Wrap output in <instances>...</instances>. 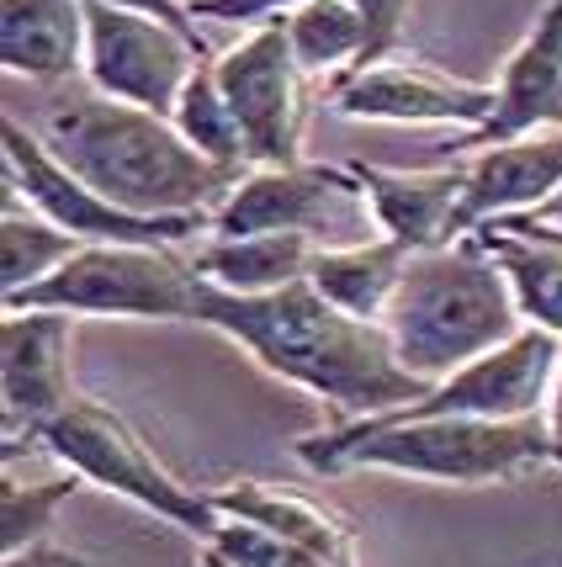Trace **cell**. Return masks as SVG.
I'll return each mask as SVG.
<instances>
[{"mask_svg": "<svg viewBox=\"0 0 562 567\" xmlns=\"http://www.w3.org/2000/svg\"><path fill=\"white\" fill-rule=\"evenodd\" d=\"M218 515L228 519H249V525H266L270 536H282L287 546L308 551L324 567H356V542H350V525L335 509H324L303 494H282V488H260V483H239V488H223L213 494Z\"/></svg>", "mask_w": 562, "mask_h": 567, "instance_id": "obj_18", "label": "cell"}, {"mask_svg": "<svg viewBox=\"0 0 562 567\" xmlns=\"http://www.w3.org/2000/svg\"><path fill=\"white\" fill-rule=\"evenodd\" d=\"M74 488H80L74 472L70 477H53V483H17V477H6L0 483V546H6V557L43 542V530L53 525V509Z\"/></svg>", "mask_w": 562, "mask_h": 567, "instance_id": "obj_25", "label": "cell"}, {"mask_svg": "<svg viewBox=\"0 0 562 567\" xmlns=\"http://www.w3.org/2000/svg\"><path fill=\"white\" fill-rule=\"evenodd\" d=\"M297 456L318 472L388 467L430 483H504L514 472L552 462L546 424L531 420H356L335 435L297 441Z\"/></svg>", "mask_w": 562, "mask_h": 567, "instance_id": "obj_4", "label": "cell"}, {"mask_svg": "<svg viewBox=\"0 0 562 567\" xmlns=\"http://www.w3.org/2000/svg\"><path fill=\"white\" fill-rule=\"evenodd\" d=\"M350 171H356V181L367 186L371 218L382 228V239L403 245L409 255L451 249L462 239V228H457L462 186H467L462 165H451V171H425V175L377 171V165H350Z\"/></svg>", "mask_w": 562, "mask_h": 567, "instance_id": "obj_16", "label": "cell"}, {"mask_svg": "<svg viewBox=\"0 0 562 567\" xmlns=\"http://www.w3.org/2000/svg\"><path fill=\"white\" fill-rule=\"evenodd\" d=\"M192 319L239 340L270 377L335 403L345 424L409 409L430 393L398 367L382 323L335 308L329 297L314 292V281H293L266 297H234L196 276Z\"/></svg>", "mask_w": 562, "mask_h": 567, "instance_id": "obj_1", "label": "cell"}, {"mask_svg": "<svg viewBox=\"0 0 562 567\" xmlns=\"http://www.w3.org/2000/svg\"><path fill=\"white\" fill-rule=\"evenodd\" d=\"M101 6H123V11H139V17H154V22H165L175 27L186 43H196V49L207 53V38L196 32V17H192V6L186 0H101Z\"/></svg>", "mask_w": 562, "mask_h": 567, "instance_id": "obj_29", "label": "cell"}, {"mask_svg": "<svg viewBox=\"0 0 562 567\" xmlns=\"http://www.w3.org/2000/svg\"><path fill=\"white\" fill-rule=\"evenodd\" d=\"M213 239H255V234H303L318 249L367 245L371 218L367 186L356 171L329 165H287V171H245V181L213 213Z\"/></svg>", "mask_w": 562, "mask_h": 567, "instance_id": "obj_6", "label": "cell"}, {"mask_svg": "<svg viewBox=\"0 0 562 567\" xmlns=\"http://www.w3.org/2000/svg\"><path fill=\"white\" fill-rule=\"evenodd\" d=\"M409 266V249L392 245V239H367V245H340V249H318L308 281L318 297H329L335 308L356 313V319L382 323L392 292L403 281Z\"/></svg>", "mask_w": 562, "mask_h": 567, "instance_id": "obj_20", "label": "cell"}, {"mask_svg": "<svg viewBox=\"0 0 562 567\" xmlns=\"http://www.w3.org/2000/svg\"><path fill=\"white\" fill-rule=\"evenodd\" d=\"M318 245L303 234H255V239H213L207 249H196V276L218 292L234 297H266L282 292L293 281H308Z\"/></svg>", "mask_w": 562, "mask_h": 567, "instance_id": "obj_19", "label": "cell"}, {"mask_svg": "<svg viewBox=\"0 0 562 567\" xmlns=\"http://www.w3.org/2000/svg\"><path fill=\"white\" fill-rule=\"evenodd\" d=\"M0 64L38 85L85 70V0H0Z\"/></svg>", "mask_w": 562, "mask_h": 567, "instance_id": "obj_17", "label": "cell"}, {"mask_svg": "<svg viewBox=\"0 0 562 567\" xmlns=\"http://www.w3.org/2000/svg\"><path fill=\"white\" fill-rule=\"evenodd\" d=\"M43 445H49L74 477L133 498V504L165 515L171 525L192 530V536H213L223 525L213 494H192L186 483H175L171 472L154 462V451L139 441V430H133L123 414L101 409V403H80V398H74L70 409L43 430Z\"/></svg>", "mask_w": 562, "mask_h": 567, "instance_id": "obj_7", "label": "cell"}, {"mask_svg": "<svg viewBox=\"0 0 562 567\" xmlns=\"http://www.w3.org/2000/svg\"><path fill=\"white\" fill-rule=\"evenodd\" d=\"M546 435H552V462L562 467V367L552 382V414H546Z\"/></svg>", "mask_w": 562, "mask_h": 567, "instance_id": "obj_31", "label": "cell"}, {"mask_svg": "<svg viewBox=\"0 0 562 567\" xmlns=\"http://www.w3.org/2000/svg\"><path fill=\"white\" fill-rule=\"evenodd\" d=\"M478 239L504 266L520 313L546 334H562V239H552V234H504L493 223L478 228Z\"/></svg>", "mask_w": 562, "mask_h": 567, "instance_id": "obj_21", "label": "cell"}, {"mask_svg": "<svg viewBox=\"0 0 562 567\" xmlns=\"http://www.w3.org/2000/svg\"><path fill=\"white\" fill-rule=\"evenodd\" d=\"M462 213L457 228L478 234L483 223L499 218H525L541 202H552L562 192V133L546 138H510V144L478 148L462 165Z\"/></svg>", "mask_w": 562, "mask_h": 567, "instance_id": "obj_15", "label": "cell"}, {"mask_svg": "<svg viewBox=\"0 0 562 567\" xmlns=\"http://www.w3.org/2000/svg\"><path fill=\"white\" fill-rule=\"evenodd\" d=\"M0 398H6V456L27 435L43 441L70 409V313H6L0 323Z\"/></svg>", "mask_w": 562, "mask_h": 567, "instance_id": "obj_12", "label": "cell"}, {"mask_svg": "<svg viewBox=\"0 0 562 567\" xmlns=\"http://www.w3.org/2000/svg\"><path fill=\"white\" fill-rule=\"evenodd\" d=\"M192 17H207V22H234V27H270L282 17H293L297 6L308 0H186Z\"/></svg>", "mask_w": 562, "mask_h": 567, "instance_id": "obj_28", "label": "cell"}, {"mask_svg": "<svg viewBox=\"0 0 562 567\" xmlns=\"http://www.w3.org/2000/svg\"><path fill=\"white\" fill-rule=\"evenodd\" d=\"M537 127H562V0L541 11L520 49L504 59V74L493 85V117L451 148H493L531 138Z\"/></svg>", "mask_w": 562, "mask_h": 567, "instance_id": "obj_14", "label": "cell"}, {"mask_svg": "<svg viewBox=\"0 0 562 567\" xmlns=\"http://www.w3.org/2000/svg\"><path fill=\"white\" fill-rule=\"evenodd\" d=\"M382 329L398 367L415 382L436 388L467 361L510 346L520 334V302L504 266L483 249L478 234H467L451 249L409 255L403 281L382 313Z\"/></svg>", "mask_w": 562, "mask_h": 567, "instance_id": "obj_3", "label": "cell"}, {"mask_svg": "<svg viewBox=\"0 0 562 567\" xmlns=\"http://www.w3.org/2000/svg\"><path fill=\"white\" fill-rule=\"evenodd\" d=\"M335 112L356 123H451L472 133L493 117V85H467L419 64H377L340 74Z\"/></svg>", "mask_w": 562, "mask_h": 567, "instance_id": "obj_13", "label": "cell"}, {"mask_svg": "<svg viewBox=\"0 0 562 567\" xmlns=\"http://www.w3.org/2000/svg\"><path fill=\"white\" fill-rule=\"evenodd\" d=\"M80 239L53 228L49 218H22V213H6L0 218V287L6 297L11 292H27L38 281H49L70 255H80Z\"/></svg>", "mask_w": 562, "mask_h": 567, "instance_id": "obj_24", "label": "cell"}, {"mask_svg": "<svg viewBox=\"0 0 562 567\" xmlns=\"http://www.w3.org/2000/svg\"><path fill=\"white\" fill-rule=\"evenodd\" d=\"M6 165H11V197H27L38 218L74 234L80 245H186L202 218H139L106 197H96L85 181H74L38 133H27L17 117H6Z\"/></svg>", "mask_w": 562, "mask_h": 567, "instance_id": "obj_10", "label": "cell"}, {"mask_svg": "<svg viewBox=\"0 0 562 567\" xmlns=\"http://www.w3.org/2000/svg\"><path fill=\"white\" fill-rule=\"evenodd\" d=\"M0 567H85L74 551H64V546H49V542H38V546H27V551H11Z\"/></svg>", "mask_w": 562, "mask_h": 567, "instance_id": "obj_30", "label": "cell"}, {"mask_svg": "<svg viewBox=\"0 0 562 567\" xmlns=\"http://www.w3.org/2000/svg\"><path fill=\"white\" fill-rule=\"evenodd\" d=\"M223 101L234 106V123L245 133L249 171H287L297 165L303 117H308V74L297 64L287 27H255L239 49L213 59Z\"/></svg>", "mask_w": 562, "mask_h": 567, "instance_id": "obj_9", "label": "cell"}, {"mask_svg": "<svg viewBox=\"0 0 562 567\" xmlns=\"http://www.w3.org/2000/svg\"><path fill=\"white\" fill-rule=\"evenodd\" d=\"M558 334L546 329H520L510 346L489 350L478 361H467L462 371H451L446 382H436L430 393L409 403V409H392L377 414L382 424L392 420H531L537 403L546 398V388L558 382Z\"/></svg>", "mask_w": 562, "mask_h": 567, "instance_id": "obj_11", "label": "cell"}, {"mask_svg": "<svg viewBox=\"0 0 562 567\" xmlns=\"http://www.w3.org/2000/svg\"><path fill=\"white\" fill-rule=\"evenodd\" d=\"M207 567H324L314 563L308 551L287 546L282 536H270L266 525H249V519H234L223 515V525L207 536V551H202Z\"/></svg>", "mask_w": 562, "mask_h": 567, "instance_id": "obj_26", "label": "cell"}, {"mask_svg": "<svg viewBox=\"0 0 562 567\" xmlns=\"http://www.w3.org/2000/svg\"><path fill=\"white\" fill-rule=\"evenodd\" d=\"M520 223H541V228H562V192L552 202H541L537 213H525Z\"/></svg>", "mask_w": 562, "mask_h": 567, "instance_id": "obj_32", "label": "cell"}, {"mask_svg": "<svg viewBox=\"0 0 562 567\" xmlns=\"http://www.w3.org/2000/svg\"><path fill=\"white\" fill-rule=\"evenodd\" d=\"M350 6H356L361 27H367V49H361L356 70H350V74H361V70H377V64L398 49V38H403V27H409V11H415V0H350Z\"/></svg>", "mask_w": 562, "mask_h": 567, "instance_id": "obj_27", "label": "cell"}, {"mask_svg": "<svg viewBox=\"0 0 562 567\" xmlns=\"http://www.w3.org/2000/svg\"><path fill=\"white\" fill-rule=\"evenodd\" d=\"M171 123H175V133L202 154V159H213V165H223V171L249 165L245 133H239V123H234V106L223 101L213 64H202V70L192 74V85H186V96H181V106H175Z\"/></svg>", "mask_w": 562, "mask_h": 567, "instance_id": "obj_23", "label": "cell"}, {"mask_svg": "<svg viewBox=\"0 0 562 567\" xmlns=\"http://www.w3.org/2000/svg\"><path fill=\"white\" fill-rule=\"evenodd\" d=\"M282 27H287V43H293L303 74H350L361 49H367V27H361L350 0H308L293 17H282Z\"/></svg>", "mask_w": 562, "mask_h": 567, "instance_id": "obj_22", "label": "cell"}, {"mask_svg": "<svg viewBox=\"0 0 562 567\" xmlns=\"http://www.w3.org/2000/svg\"><path fill=\"white\" fill-rule=\"evenodd\" d=\"M32 133L49 154L106 197L139 218H202L213 197H228L245 175L202 159L171 117H154L144 106L106 96H64L38 112Z\"/></svg>", "mask_w": 562, "mask_h": 567, "instance_id": "obj_2", "label": "cell"}, {"mask_svg": "<svg viewBox=\"0 0 562 567\" xmlns=\"http://www.w3.org/2000/svg\"><path fill=\"white\" fill-rule=\"evenodd\" d=\"M202 64L213 59L186 43L175 27L123 11V6L85 0V80L96 96L144 106L154 117H175Z\"/></svg>", "mask_w": 562, "mask_h": 567, "instance_id": "obj_8", "label": "cell"}, {"mask_svg": "<svg viewBox=\"0 0 562 567\" xmlns=\"http://www.w3.org/2000/svg\"><path fill=\"white\" fill-rule=\"evenodd\" d=\"M196 266L175 245H85L49 281L6 297V313H96V319H192Z\"/></svg>", "mask_w": 562, "mask_h": 567, "instance_id": "obj_5", "label": "cell"}]
</instances>
